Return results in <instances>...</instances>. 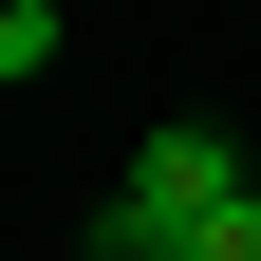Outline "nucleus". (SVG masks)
I'll return each mask as SVG.
<instances>
[{
  "instance_id": "1",
  "label": "nucleus",
  "mask_w": 261,
  "mask_h": 261,
  "mask_svg": "<svg viewBox=\"0 0 261 261\" xmlns=\"http://www.w3.org/2000/svg\"><path fill=\"white\" fill-rule=\"evenodd\" d=\"M243 187H261V168H243V130H224V112H168V130L112 168V205H93V261H187Z\"/></svg>"
},
{
  "instance_id": "2",
  "label": "nucleus",
  "mask_w": 261,
  "mask_h": 261,
  "mask_svg": "<svg viewBox=\"0 0 261 261\" xmlns=\"http://www.w3.org/2000/svg\"><path fill=\"white\" fill-rule=\"evenodd\" d=\"M0 75H19V93L56 75V0H0Z\"/></svg>"
},
{
  "instance_id": "3",
  "label": "nucleus",
  "mask_w": 261,
  "mask_h": 261,
  "mask_svg": "<svg viewBox=\"0 0 261 261\" xmlns=\"http://www.w3.org/2000/svg\"><path fill=\"white\" fill-rule=\"evenodd\" d=\"M187 261H261V187H243V205H224V224H205Z\"/></svg>"
}]
</instances>
